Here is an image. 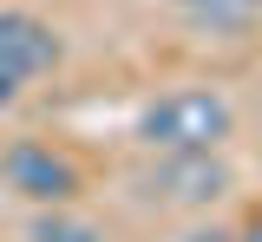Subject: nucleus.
Listing matches in <instances>:
<instances>
[{
    "instance_id": "obj_4",
    "label": "nucleus",
    "mask_w": 262,
    "mask_h": 242,
    "mask_svg": "<svg viewBox=\"0 0 262 242\" xmlns=\"http://www.w3.org/2000/svg\"><path fill=\"white\" fill-rule=\"evenodd\" d=\"M66 39L46 13H27V7H0V72L13 85H33L46 72H59Z\"/></svg>"
},
{
    "instance_id": "obj_3",
    "label": "nucleus",
    "mask_w": 262,
    "mask_h": 242,
    "mask_svg": "<svg viewBox=\"0 0 262 242\" xmlns=\"http://www.w3.org/2000/svg\"><path fill=\"white\" fill-rule=\"evenodd\" d=\"M0 183L33 209H53V203H79L85 197V164L59 151L46 138H13L0 151Z\"/></svg>"
},
{
    "instance_id": "obj_8",
    "label": "nucleus",
    "mask_w": 262,
    "mask_h": 242,
    "mask_svg": "<svg viewBox=\"0 0 262 242\" xmlns=\"http://www.w3.org/2000/svg\"><path fill=\"white\" fill-rule=\"evenodd\" d=\"M20 92H27V85H13V79L0 72V111H13V105H20Z\"/></svg>"
},
{
    "instance_id": "obj_1",
    "label": "nucleus",
    "mask_w": 262,
    "mask_h": 242,
    "mask_svg": "<svg viewBox=\"0 0 262 242\" xmlns=\"http://www.w3.org/2000/svg\"><path fill=\"white\" fill-rule=\"evenodd\" d=\"M229 138H236V105L216 85H170L138 105V125H131V144L144 157L151 151H223Z\"/></svg>"
},
{
    "instance_id": "obj_7",
    "label": "nucleus",
    "mask_w": 262,
    "mask_h": 242,
    "mask_svg": "<svg viewBox=\"0 0 262 242\" xmlns=\"http://www.w3.org/2000/svg\"><path fill=\"white\" fill-rule=\"evenodd\" d=\"M236 242H262V209H249V216H243V229H236Z\"/></svg>"
},
{
    "instance_id": "obj_10",
    "label": "nucleus",
    "mask_w": 262,
    "mask_h": 242,
    "mask_svg": "<svg viewBox=\"0 0 262 242\" xmlns=\"http://www.w3.org/2000/svg\"><path fill=\"white\" fill-rule=\"evenodd\" d=\"M243 7H262V0H243Z\"/></svg>"
},
{
    "instance_id": "obj_9",
    "label": "nucleus",
    "mask_w": 262,
    "mask_h": 242,
    "mask_svg": "<svg viewBox=\"0 0 262 242\" xmlns=\"http://www.w3.org/2000/svg\"><path fill=\"white\" fill-rule=\"evenodd\" d=\"M190 242H236V236H229V229H196Z\"/></svg>"
},
{
    "instance_id": "obj_6",
    "label": "nucleus",
    "mask_w": 262,
    "mask_h": 242,
    "mask_svg": "<svg viewBox=\"0 0 262 242\" xmlns=\"http://www.w3.org/2000/svg\"><path fill=\"white\" fill-rule=\"evenodd\" d=\"M177 7H184V13H196V20H249V13H256V7H243V0H177Z\"/></svg>"
},
{
    "instance_id": "obj_2",
    "label": "nucleus",
    "mask_w": 262,
    "mask_h": 242,
    "mask_svg": "<svg viewBox=\"0 0 262 242\" xmlns=\"http://www.w3.org/2000/svg\"><path fill=\"white\" fill-rule=\"evenodd\" d=\"M236 190V171L223 151H151V164L138 171V197L164 209H210Z\"/></svg>"
},
{
    "instance_id": "obj_5",
    "label": "nucleus",
    "mask_w": 262,
    "mask_h": 242,
    "mask_svg": "<svg viewBox=\"0 0 262 242\" xmlns=\"http://www.w3.org/2000/svg\"><path fill=\"white\" fill-rule=\"evenodd\" d=\"M27 242H105V229L92 216H79L72 203H53V209H39L27 223Z\"/></svg>"
}]
</instances>
